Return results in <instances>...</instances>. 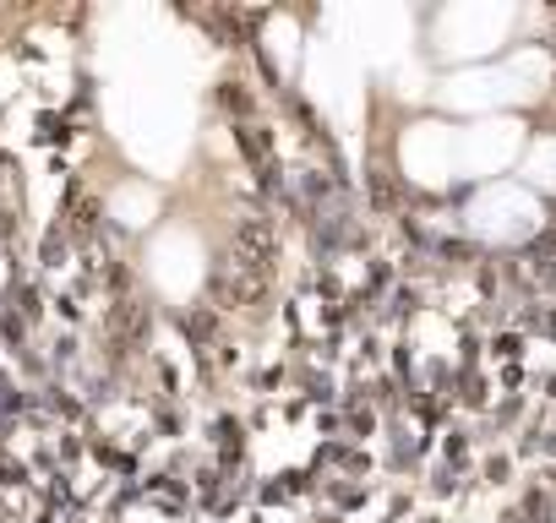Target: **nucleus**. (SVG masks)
I'll use <instances>...</instances> for the list:
<instances>
[{
    "label": "nucleus",
    "instance_id": "f257e3e1",
    "mask_svg": "<svg viewBox=\"0 0 556 523\" xmlns=\"http://www.w3.org/2000/svg\"><path fill=\"white\" fill-rule=\"evenodd\" d=\"M273 256H278V234H273V224L267 218H240L235 224V268L240 273H251L256 284L267 279V268H273Z\"/></svg>",
    "mask_w": 556,
    "mask_h": 523
},
{
    "label": "nucleus",
    "instance_id": "f03ea898",
    "mask_svg": "<svg viewBox=\"0 0 556 523\" xmlns=\"http://www.w3.org/2000/svg\"><path fill=\"white\" fill-rule=\"evenodd\" d=\"M235 148L245 153V164L256 169V180H262L267 196L285 191V180H278V164H273V137H267V126H235Z\"/></svg>",
    "mask_w": 556,
    "mask_h": 523
},
{
    "label": "nucleus",
    "instance_id": "7ed1b4c3",
    "mask_svg": "<svg viewBox=\"0 0 556 523\" xmlns=\"http://www.w3.org/2000/svg\"><path fill=\"white\" fill-rule=\"evenodd\" d=\"M218 104H224L229 115H240V120L251 126V93H245L240 82H224V88H218Z\"/></svg>",
    "mask_w": 556,
    "mask_h": 523
},
{
    "label": "nucleus",
    "instance_id": "20e7f679",
    "mask_svg": "<svg viewBox=\"0 0 556 523\" xmlns=\"http://www.w3.org/2000/svg\"><path fill=\"white\" fill-rule=\"evenodd\" d=\"M366 186H371V202H377V207H393V186H388V175H382V169H371V175H366Z\"/></svg>",
    "mask_w": 556,
    "mask_h": 523
},
{
    "label": "nucleus",
    "instance_id": "39448f33",
    "mask_svg": "<svg viewBox=\"0 0 556 523\" xmlns=\"http://www.w3.org/2000/svg\"><path fill=\"white\" fill-rule=\"evenodd\" d=\"M545 256H556V229H545V234L529 240V262H545Z\"/></svg>",
    "mask_w": 556,
    "mask_h": 523
},
{
    "label": "nucleus",
    "instance_id": "423d86ee",
    "mask_svg": "<svg viewBox=\"0 0 556 523\" xmlns=\"http://www.w3.org/2000/svg\"><path fill=\"white\" fill-rule=\"evenodd\" d=\"M529 268H534V284H540V290H556V256H545V262H529Z\"/></svg>",
    "mask_w": 556,
    "mask_h": 523
},
{
    "label": "nucleus",
    "instance_id": "0eeeda50",
    "mask_svg": "<svg viewBox=\"0 0 556 523\" xmlns=\"http://www.w3.org/2000/svg\"><path fill=\"white\" fill-rule=\"evenodd\" d=\"M323 458H328V463H344V469H361V463H366V458L350 452V447H323Z\"/></svg>",
    "mask_w": 556,
    "mask_h": 523
},
{
    "label": "nucleus",
    "instance_id": "6e6552de",
    "mask_svg": "<svg viewBox=\"0 0 556 523\" xmlns=\"http://www.w3.org/2000/svg\"><path fill=\"white\" fill-rule=\"evenodd\" d=\"M333 501H339V507H355L361 490H355V485H333Z\"/></svg>",
    "mask_w": 556,
    "mask_h": 523
},
{
    "label": "nucleus",
    "instance_id": "1a4fd4ad",
    "mask_svg": "<svg viewBox=\"0 0 556 523\" xmlns=\"http://www.w3.org/2000/svg\"><path fill=\"white\" fill-rule=\"evenodd\" d=\"M496 355H502V360H513V355H518V339H513V333H502V339H496Z\"/></svg>",
    "mask_w": 556,
    "mask_h": 523
},
{
    "label": "nucleus",
    "instance_id": "9d476101",
    "mask_svg": "<svg viewBox=\"0 0 556 523\" xmlns=\"http://www.w3.org/2000/svg\"><path fill=\"white\" fill-rule=\"evenodd\" d=\"M534 447H545V452H551V458H556V431H551V436H545V442H534Z\"/></svg>",
    "mask_w": 556,
    "mask_h": 523
},
{
    "label": "nucleus",
    "instance_id": "9b49d317",
    "mask_svg": "<svg viewBox=\"0 0 556 523\" xmlns=\"http://www.w3.org/2000/svg\"><path fill=\"white\" fill-rule=\"evenodd\" d=\"M502 523H523V518H518V512H507V518H502Z\"/></svg>",
    "mask_w": 556,
    "mask_h": 523
}]
</instances>
